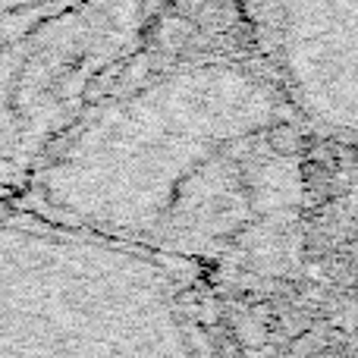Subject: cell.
Instances as JSON below:
<instances>
[{"label": "cell", "instance_id": "2", "mask_svg": "<svg viewBox=\"0 0 358 358\" xmlns=\"http://www.w3.org/2000/svg\"><path fill=\"white\" fill-rule=\"evenodd\" d=\"M0 358H198L155 255L66 223L0 220Z\"/></svg>", "mask_w": 358, "mask_h": 358}, {"label": "cell", "instance_id": "1", "mask_svg": "<svg viewBox=\"0 0 358 358\" xmlns=\"http://www.w3.org/2000/svg\"><path fill=\"white\" fill-rule=\"evenodd\" d=\"M302 126L271 73L176 63L57 132L31 176L38 217L148 255L280 264L305 208Z\"/></svg>", "mask_w": 358, "mask_h": 358}, {"label": "cell", "instance_id": "3", "mask_svg": "<svg viewBox=\"0 0 358 358\" xmlns=\"http://www.w3.org/2000/svg\"><path fill=\"white\" fill-rule=\"evenodd\" d=\"M157 0H0V85L10 117L54 113L142 31Z\"/></svg>", "mask_w": 358, "mask_h": 358}, {"label": "cell", "instance_id": "4", "mask_svg": "<svg viewBox=\"0 0 358 358\" xmlns=\"http://www.w3.org/2000/svg\"><path fill=\"white\" fill-rule=\"evenodd\" d=\"M255 19L305 123L358 145V0H255Z\"/></svg>", "mask_w": 358, "mask_h": 358}]
</instances>
